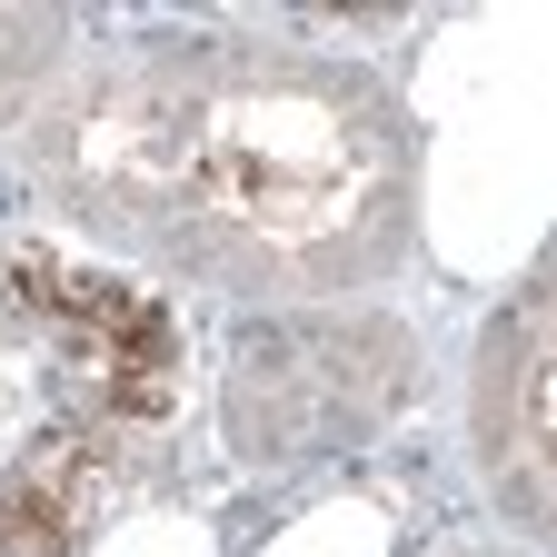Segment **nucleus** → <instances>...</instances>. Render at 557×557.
Masks as SVG:
<instances>
[{
    "label": "nucleus",
    "instance_id": "nucleus-4",
    "mask_svg": "<svg viewBox=\"0 0 557 557\" xmlns=\"http://www.w3.org/2000/svg\"><path fill=\"white\" fill-rule=\"evenodd\" d=\"M120 498V438L100 429H40L0 458V557H81Z\"/></svg>",
    "mask_w": 557,
    "mask_h": 557
},
{
    "label": "nucleus",
    "instance_id": "nucleus-3",
    "mask_svg": "<svg viewBox=\"0 0 557 557\" xmlns=\"http://www.w3.org/2000/svg\"><path fill=\"white\" fill-rule=\"evenodd\" d=\"M547 278H528V289L487 319L478 338V369H468V448H478V478L487 498H498V518L547 547Z\"/></svg>",
    "mask_w": 557,
    "mask_h": 557
},
{
    "label": "nucleus",
    "instance_id": "nucleus-6",
    "mask_svg": "<svg viewBox=\"0 0 557 557\" xmlns=\"http://www.w3.org/2000/svg\"><path fill=\"white\" fill-rule=\"evenodd\" d=\"M0 309L11 319H50L60 309V259L50 249H0Z\"/></svg>",
    "mask_w": 557,
    "mask_h": 557
},
{
    "label": "nucleus",
    "instance_id": "nucleus-5",
    "mask_svg": "<svg viewBox=\"0 0 557 557\" xmlns=\"http://www.w3.org/2000/svg\"><path fill=\"white\" fill-rule=\"evenodd\" d=\"M60 70H70V21L60 11H0V129H21Z\"/></svg>",
    "mask_w": 557,
    "mask_h": 557
},
{
    "label": "nucleus",
    "instance_id": "nucleus-2",
    "mask_svg": "<svg viewBox=\"0 0 557 557\" xmlns=\"http://www.w3.org/2000/svg\"><path fill=\"white\" fill-rule=\"evenodd\" d=\"M418 398V329L398 309H259L230 338L220 438L249 468H319L369 448Z\"/></svg>",
    "mask_w": 557,
    "mask_h": 557
},
{
    "label": "nucleus",
    "instance_id": "nucleus-1",
    "mask_svg": "<svg viewBox=\"0 0 557 557\" xmlns=\"http://www.w3.org/2000/svg\"><path fill=\"white\" fill-rule=\"evenodd\" d=\"M50 209L189 289L329 309L418 239V129L359 60L249 30L81 50L21 120Z\"/></svg>",
    "mask_w": 557,
    "mask_h": 557
}]
</instances>
